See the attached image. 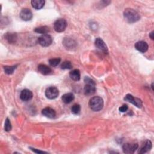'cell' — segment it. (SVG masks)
I'll return each instance as SVG.
<instances>
[{"label":"cell","mask_w":154,"mask_h":154,"mask_svg":"<svg viewBox=\"0 0 154 154\" xmlns=\"http://www.w3.org/2000/svg\"><path fill=\"white\" fill-rule=\"evenodd\" d=\"M34 31L37 33L46 34L49 31V28L46 26H40L35 28Z\"/></svg>","instance_id":"d6986e66"},{"label":"cell","mask_w":154,"mask_h":154,"mask_svg":"<svg viewBox=\"0 0 154 154\" xmlns=\"http://www.w3.org/2000/svg\"><path fill=\"white\" fill-rule=\"evenodd\" d=\"M38 70L39 71V72L43 75H48L49 73H51V72H52L51 69L48 67V66L45 65V64H39L38 66Z\"/></svg>","instance_id":"9a60e30c"},{"label":"cell","mask_w":154,"mask_h":154,"mask_svg":"<svg viewBox=\"0 0 154 154\" xmlns=\"http://www.w3.org/2000/svg\"><path fill=\"white\" fill-rule=\"evenodd\" d=\"M95 46L99 50L105 53L108 52V48L105 43V42L100 38H97L95 40Z\"/></svg>","instance_id":"8fae6325"},{"label":"cell","mask_w":154,"mask_h":154,"mask_svg":"<svg viewBox=\"0 0 154 154\" xmlns=\"http://www.w3.org/2000/svg\"><path fill=\"white\" fill-rule=\"evenodd\" d=\"M61 99L64 103L67 104L73 101V100L74 99V95L71 93H66L62 96Z\"/></svg>","instance_id":"2e32d148"},{"label":"cell","mask_w":154,"mask_h":154,"mask_svg":"<svg viewBox=\"0 0 154 154\" xmlns=\"http://www.w3.org/2000/svg\"><path fill=\"white\" fill-rule=\"evenodd\" d=\"M138 148V144L135 143H126L123 146V151L126 153H133Z\"/></svg>","instance_id":"ba28073f"},{"label":"cell","mask_w":154,"mask_h":154,"mask_svg":"<svg viewBox=\"0 0 154 154\" xmlns=\"http://www.w3.org/2000/svg\"><path fill=\"white\" fill-rule=\"evenodd\" d=\"M151 148H152V143L150 140H147L142 144L140 149H139L138 153H146L149 150H150Z\"/></svg>","instance_id":"4fadbf2b"},{"label":"cell","mask_w":154,"mask_h":154,"mask_svg":"<svg viewBox=\"0 0 154 154\" xmlns=\"http://www.w3.org/2000/svg\"><path fill=\"white\" fill-rule=\"evenodd\" d=\"M128 109V106L127 105H123L122 106H121L120 108H119V111L122 112H126Z\"/></svg>","instance_id":"484cf974"},{"label":"cell","mask_w":154,"mask_h":154,"mask_svg":"<svg viewBox=\"0 0 154 154\" xmlns=\"http://www.w3.org/2000/svg\"><path fill=\"white\" fill-rule=\"evenodd\" d=\"M61 61V59L60 58H51L49 60V64L52 66H57Z\"/></svg>","instance_id":"ffe728a7"},{"label":"cell","mask_w":154,"mask_h":154,"mask_svg":"<svg viewBox=\"0 0 154 154\" xmlns=\"http://www.w3.org/2000/svg\"><path fill=\"white\" fill-rule=\"evenodd\" d=\"M32 149V150L33 152H35V153H44V152L40 151V150H37V149Z\"/></svg>","instance_id":"4316f807"},{"label":"cell","mask_w":154,"mask_h":154,"mask_svg":"<svg viewBox=\"0 0 154 154\" xmlns=\"http://www.w3.org/2000/svg\"><path fill=\"white\" fill-rule=\"evenodd\" d=\"M32 93L28 89H24L20 93V98L23 101H29L32 99Z\"/></svg>","instance_id":"30bf717a"},{"label":"cell","mask_w":154,"mask_h":154,"mask_svg":"<svg viewBox=\"0 0 154 154\" xmlns=\"http://www.w3.org/2000/svg\"><path fill=\"white\" fill-rule=\"evenodd\" d=\"M124 99L125 100L132 103L138 108H141L142 106V102L141 101V100L138 98L134 97L132 95L130 94H126Z\"/></svg>","instance_id":"52a82bcc"},{"label":"cell","mask_w":154,"mask_h":154,"mask_svg":"<svg viewBox=\"0 0 154 154\" xmlns=\"http://www.w3.org/2000/svg\"><path fill=\"white\" fill-rule=\"evenodd\" d=\"M16 67V66H5L4 67V71H5V73H7V74H11L13 73L14 70H15Z\"/></svg>","instance_id":"7402d4cb"},{"label":"cell","mask_w":154,"mask_h":154,"mask_svg":"<svg viewBox=\"0 0 154 154\" xmlns=\"http://www.w3.org/2000/svg\"><path fill=\"white\" fill-rule=\"evenodd\" d=\"M45 4V1L43 0H32L31 1V5L32 7L35 9H41Z\"/></svg>","instance_id":"ac0fdd59"},{"label":"cell","mask_w":154,"mask_h":154,"mask_svg":"<svg viewBox=\"0 0 154 154\" xmlns=\"http://www.w3.org/2000/svg\"><path fill=\"white\" fill-rule=\"evenodd\" d=\"M38 43L43 47H47L51 45L52 42V38L49 34H43L38 38Z\"/></svg>","instance_id":"5b68a950"},{"label":"cell","mask_w":154,"mask_h":154,"mask_svg":"<svg viewBox=\"0 0 154 154\" xmlns=\"http://www.w3.org/2000/svg\"><path fill=\"white\" fill-rule=\"evenodd\" d=\"M85 86H84V93L85 95L90 96L93 94L96 91L95 82L93 80L88 77L84 78Z\"/></svg>","instance_id":"3957f363"},{"label":"cell","mask_w":154,"mask_h":154,"mask_svg":"<svg viewBox=\"0 0 154 154\" xmlns=\"http://www.w3.org/2000/svg\"><path fill=\"white\" fill-rule=\"evenodd\" d=\"M42 114L43 116H45V117L51 118V119L55 117V116L56 115L55 111L50 107H46V108H45L44 109H43L42 111Z\"/></svg>","instance_id":"5bb4252c"},{"label":"cell","mask_w":154,"mask_h":154,"mask_svg":"<svg viewBox=\"0 0 154 154\" xmlns=\"http://www.w3.org/2000/svg\"><path fill=\"white\" fill-rule=\"evenodd\" d=\"M4 129L5 131L7 132H9L11 129V123L10 120L7 118L5 122V125H4Z\"/></svg>","instance_id":"d4e9b609"},{"label":"cell","mask_w":154,"mask_h":154,"mask_svg":"<svg viewBox=\"0 0 154 154\" xmlns=\"http://www.w3.org/2000/svg\"><path fill=\"white\" fill-rule=\"evenodd\" d=\"M150 37L151 38V39H153V31H152V32H150Z\"/></svg>","instance_id":"83f0119b"},{"label":"cell","mask_w":154,"mask_h":154,"mask_svg":"<svg viewBox=\"0 0 154 154\" xmlns=\"http://www.w3.org/2000/svg\"><path fill=\"white\" fill-rule=\"evenodd\" d=\"M20 17L24 21L30 20L32 17V13L30 10L28 8H23L19 14Z\"/></svg>","instance_id":"9c48e42d"},{"label":"cell","mask_w":154,"mask_h":154,"mask_svg":"<svg viewBox=\"0 0 154 154\" xmlns=\"http://www.w3.org/2000/svg\"><path fill=\"white\" fill-rule=\"evenodd\" d=\"M6 39L8 41L9 43L14 42L15 40L16 39V34L13 33H8L6 35Z\"/></svg>","instance_id":"cb8c5ba5"},{"label":"cell","mask_w":154,"mask_h":154,"mask_svg":"<svg viewBox=\"0 0 154 154\" xmlns=\"http://www.w3.org/2000/svg\"><path fill=\"white\" fill-rule=\"evenodd\" d=\"M72 112L74 114H78L80 112L81 106L79 104H74L71 108Z\"/></svg>","instance_id":"44dd1931"},{"label":"cell","mask_w":154,"mask_h":154,"mask_svg":"<svg viewBox=\"0 0 154 154\" xmlns=\"http://www.w3.org/2000/svg\"><path fill=\"white\" fill-rule=\"evenodd\" d=\"M67 25V23L65 19H59L54 22V28L55 31L58 32H61L66 29Z\"/></svg>","instance_id":"277c9868"},{"label":"cell","mask_w":154,"mask_h":154,"mask_svg":"<svg viewBox=\"0 0 154 154\" xmlns=\"http://www.w3.org/2000/svg\"><path fill=\"white\" fill-rule=\"evenodd\" d=\"M88 104L91 109L94 111H99L103 106V100L99 96H94L90 99Z\"/></svg>","instance_id":"7a4b0ae2"},{"label":"cell","mask_w":154,"mask_h":154,"mask_svg":"<svg viewBox=\"0 0 154 154\" xmlns=\"http://www.w3.org/2000/svg\"><path fill=\"white\" fill-rule=\"evenodd\" d=\"M69 76H70V78L72 79L73 80L79 81L80 79V77H81L80 72L78 69H74L70 72Z\"/></svg>","instance_id":"e0dca14e"},{"label":"cell","mask_w":154,"mask_h":154,"mask_svg":"<svg viewBox=\"0 0 154 154\" xmlns=\"http://www.w3.org/2000/svg\"><path fill=\"white\" fill-rule=\"evenodd\" d=\"M135 47L137 50L143 53L147 51L149 46L146 42L144 41H139L135 43Z\"/></svg>","instance_id":"7c38bea8"},{"label":"cell","mask_w":154,"mask_h":154,"mask_svg":"<svg viewBox=\"0 0 154 154\" xmlns=\"http://www.w3.org/2000/svg\"><path fill=\"white\" fill-rule=\"evenodd\" d=\"M61 68L62 69H71L72 68V64L70 61H66L61 64Z\"/></svg>","instance_id":"603a6c76"},{"label":"cell","mask_w":154,"mask_h":154,"mask_svg":"<svg viewBox=\"0 0 154 154\" xmlns=\"http://www.w3.org/2000/svg\"><path fill=\"white\" fill-rule=\"evenodd\" d=\"M58 90L55 87H49L45 91V95L49 99H55L58 96Z\"/></svg>","instance_id":"8992f818"},{"label":"cell","mask_w":154,"mask_h":154,"mask_svg":"<svg viewBox=\"0 0 154 154\" xmlns=\"http://www.w3.org/2000/svg\"><path fill=\"white\" fill-rule=\"evenodd\" d=\"M123 16L125 19L130 23H135L139 20L140 16L138 13L135 10L130 8H126L123 12Z\"/></svg>","instance_id":"6da1fadb"}]
</instances>
